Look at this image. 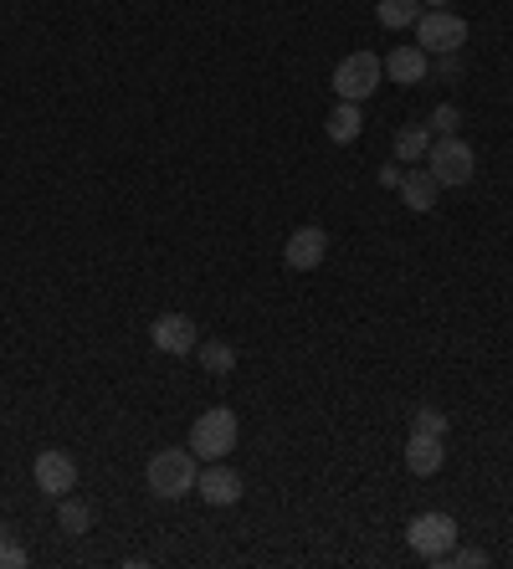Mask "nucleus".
Listing matches in <instances>:
<instances>
[{"label":"nucleus","instance_id":"24","mask_svg":"<svg viewBox=\"0 0 513 569\" xmlns=\"http://www.w3.org/2000/svg\"><path fill=\"white\" fill-rule=\"evenodd\" d=\"M401 175H406L401 165H380V190H401Z\"/></svg>","mask_w":513,"mask_h":569},{"label":"nucleus","instance_id":"20","mask_svg":"<svg viewBox=\"0 0 513 569\" xmlns=\"http://www.w3.org/2000/svg\"><path fill=\"white\" fill-rule=\"evenodd\" d=\"M457 123H462V108H457V103H442V108H431V118H427L431 139H442V134H457Z\"/></svg>","mask_w":513,"mask_h":569},{"label":"nucleus","instance_id":"9","mask_svg":"<svg viewBox=\"0 0 513 569\" xmlns=\"http://www.w3.org/2000/svg\"><path fill=\"white\" fill-rule=\"evenodd\" d=\"M324 257H329V232L324 226H298V232L288 236V247H283V262H288L293 272L324 268Z\"/></svg>","mask_w":513,"mask_h":569},{"label":"nucleus","instance_id":"7","mask_svg":"<svg viewBox=\"0 0 513 569\" xmlns=\"http://www.w3.org/2000/svg\"><path fill=\"white\" fill-rule=\"evenodd\" d=\"M32 477H36V487H41L47 498H68L72 487H77V462H72L68 452L47 447V452H36Z\"/></svg>","mask_w":513,"mask_h":569},{"label":"nucleus","instance_id":"21","mask_svg":"<svg viewBox=\"0 0 513 569\" xmlns=\"http://www.w3.org/2000/svg\"><path fill=\"white\" fill-rule=\"evenodd\" d=\"M26 565V549L16 544V534H5L0 538V569H21Z\"/></svg>","mask_w":513,"mask_h":569},{"label":"nucleus","instance_id":"15","mask_svg":"<svg viewBox=\"0 0 513 569\" xmlns=\"http://www.w3.org/2000/svg\"><path fill=\"white\" fill-rule=\"evenodd\" d=\"M427 150H431V129H427V123H406V129L395 134V159H401V165H421Z\"/></svg>","mask_w":513,"mask_h":569},{"label":"nucleus","instance_id":"2","mask_svg":"<svg viewBox=\"0 0 513 569\" xmlns=\"http://www.w3.org/2000/svg\"><path fill=\"white\" fill-rule=\"evenodd\" d=\"M237 411H226V405H211V411H201L195 416V426H190V452L201 457V462H222L231 447H237Z\"/></svg>","mask_w":513,"mask_h":569},{"label":"nucleus","instance_id":"11","mask_svg":"<svg viewBox=\"0 0 513 569\" xmlns=\"http://www.w3.org/2000/svg\"><path fill=\"white\" fill-rule=\"evenodd\" d=\"M385 78L401 87H416V83H427L431 78V57L421 47H395L385 51Z\"/></svg>","mask_w":513,"mask_h":569},{"label":"nucleus","instance_id":"4","mask_svg":"<svg viewBox=\"0 0 513 569\" xmlns=\"http://www.w3.org/2000/svg\"><path fill=\"white\" fill-rule=\"evenodd\" d=\"M380 78H385V62H380L375 51H349V57H339L329 87H334V98H344V103H365L380 87Z\"/></svg>","mask_w":513,"mask_h":569},{"label":"nucleus","instance_id":"8","mask_svg":"<svg viewBox=\"0 0 513 569\" xmlns=\"http://www.w3.org/2000/svg\"><path fill=\"white\" fill-rule=\"evenodd\" d=\"M150 344L159 354H190L195 344H201V329H195V319H186V313H159V319L150 323Z\"/></svg>","mask_w":513,"mask_h":569},{"label":"nucleus","instance_id":"22","mask_svg":"<svg viewBox=\"0 0 513 569\" xmlns=\"http://www.w3.org/2000/svg\"><path fill=\"white\" fill-rule=\"evenodd\" d=\"M442 565H457V569H482V565H488V554H482V549H452V554H446V559H442Z\"/></svg>","mask_w":513,"mask_h":569},{"label":"nucleus","instance_id":"25","mask_svg":"<svg viewBox=\"0 0 513 569\" xmlns=\"http://www.w3.org/2000/svg\"><path fill=\"white\" fill-rule=\"evenodd\" d=\"M421 5H427V11H442V5H446V0H421Z\"/></svg>","mask_w":513,"mask_h":569},{"label":"nucleus","instance_id":"14","mask_svg":"<svg viewBox=\"0 0 513 569\" xmlns=\"http://www.w3.org/2000/svg\"><path fill=\"white\" fill-rule=\"evenodd\" d=\"M359 129H365V114H359V103H334V114L324 118V134L334 139V144H355Z\"/></svg>","mask_w":513,"mask_h":569},{"label":"nucleus","instance_id":"26","mask_svg":"<svg viewBox=\"0 0 513 569\" xmlns=\"http://www.w3.org/2000/svg\"><path fill=\"white\" fill-rule=\"evenodd\" d=\"M5 534H11V523H0V538H5Z\"/></svg>","mask_w":513,"mask_h":569},{"label":"nucleus","instance_id":"3","mask_svg":"<svg viewBox=\"0 0 513 569\" xmlns=\"http://www.w3.org/2000/svg\"><path fill=\"white\" fill-rule=\"evenodd\" d=\"M427 169L437 175V185H452V190H462V185L478 175V154H473V144L457 134H442V139H431V150H427Z\"/></svg>","mask_w":513,"mask_h":569},{"label":"nucleus","instance_id":"18","mask_svg":"<svg viewBox=\"0 0 513 569\" xmlns=\"http://www.w3.org/2000/svg\"><path fill=\"white\" fill-rule=\"evenodd\" d=\"M57 529L72 538H83L87 529H93V508H87L83 498H57Z\"/></svg>","mask_w":513,"mask_h":569},{"label":"nucleus","instance_id":"5","mask_svg":"<svg viewBox=\"0 0 513 569\" xmlns=\"http://www.w3.org/2000/svg\"><path fill=\"white\" fill-rule=\"evenodd\" d=\"M457 519H452V513H416V519L406 523V544L416 554H421V559H427V565H442L446 554L457 549Z\"/></svg>","mask_w":513,"mask_h":569},{"label":"nucleus","instance_id":"19","mask_svg":"<svg viewBox=\"0 0 513 569\" xmlns=\"http://www.w3.org/2000/svg\"><path fill=\"white\" fill-rule=\"evenodd\" d=\"M446 426H452V420H446V411H437V405H416V411H410V431L416 436H442L446 441Z\"/></svg>","mask_w":513,"mask_h":569},{"label":"nucleus","instance_id":"6","mask_svg":"<svg viewBox=\"0 0 513 569\" xmlns=\"http://www.w3.org/2000/svg\"><path fill=\"white\" fill-rule=\"evenodd\" d=\"M416 47L427 51V57H442V51H462L467 47V21L452 16V11H421L416 21Z\"/></svg>","mask_w":513,"mask_h":569},{"label":"nucleus","instance_id":"10","mask_svg":"<svg viewBox=\"0 0 513 569\" xmlns=\"http://www.w3.org/2000/svg\"><path fill=\"white\" fill-rule=\"evenodd\" d=\"M195 493L211 508H231V502H241V472H231L226 462H205L201 477H195Z\"/></svg>","mask_w":513,"mask_h":569},{"label":"nucleus","instance_id":"23","mask_svg":"<svg viewBox=\"0 0 513 569\" xmlns=\"http://www.w3.org/2000/svg\"><path fill=\"white\" fill-rule=\"evenodd\" d=\"M431 72H442V78H457V72H462V51H442V57L431 62Z\"/></svg>","mask_w":513,"mask_h":569},{"label":"nucleus","instance_id":"12","mask_svg":"<svg viewBox=\"0 0 513 569\" xmlns=\"http://www.w3.org/2000/svg\"><path fill=\"white\" fill-rule=\"evenodd\" d=\"M437 175L421 165H406V175H401V201H406V211H416V216H427L431 205H437Z\"/></svg>","mask_w":513,"mask_h":569},{"label":"nucleus","instance_id":"16","mask_svg":"<svg viewBox=\"0 0 513 569\" xmlns=\"http://www.w3.org/2000/svg\"><path fill=\"white\" fill-rule=\"evenodd\" d=\"M375 16L385 32H410V26L421 21V0H380Z\"/></svg>","mask_w":513,"mask_h":569},{"label":"nucleus","instance_id":"17","mask_svg":"<svg viewBox=\"0 0 513 569\" xmlns=\"http://www.w3.org/2000/svg\"><path fill=\"white\" fill-rule=\"evenodd\" d=\"M195 354H201V369L205 375H216V380L237 369V349H231L226 339H205V344H195Z\"/></svg>","mask_w":513,"mask_h":569},{"label":"nucleus","instance_id":"1","mask_svg":"<svg viewBox=\"0 0 513 569\" xmlns=\"http://www.w3.org/2000/svg\"><path fill=\"white\" fill-rule=\"evenodd\" d=\"M195 477H201V467H195V452H180V447H159V452L150 457V467H144V483H150L154 498H186V493H195Z\"/></svg>","mask_w":513,"mask_h":569},{"label":"nucleus","instance_id":"13","mask_svg":"<svg viewBox=\"0 0 513 569\" xmlns=\"http://www.w3.org/2000/svg\"><path fill=\"white\" fill-rule=\"evenodd\" d=\"M442 462H446L442 436H416L410 431V441H406V472L410 477H437Z\"/></svg>","mask_w":513,"mask_h":569}]
</instances>
